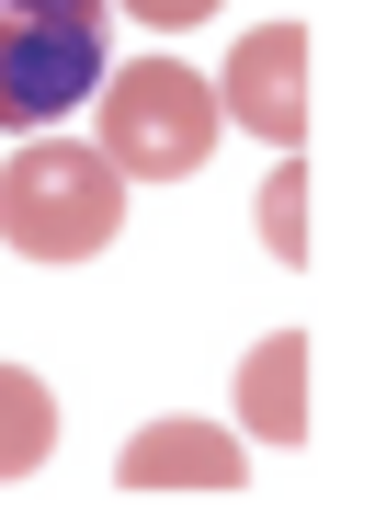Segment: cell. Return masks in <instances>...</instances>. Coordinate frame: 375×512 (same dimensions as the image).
Returning <instances> with one entry per match:
<instances>
[{
	"mask_svg": "<svg viewBox=\"0 0 375 512\" xmlns=\"http://www.w3.org/2000/svg\"><path fill=\"white\" fill-rule=\"evenodd\" d=\"M46 444H57V399H46V376L0 365V478H35Z\"/></svg>",
	"mask_w": 375,
	"mask_h": 512,
	"instance_id": "cell-7",
	"label": "cell"
},
{
	"mask_svg": "<svg viewBox=\"0 0 375 512\" xmlns=\"http://www.w3.org/2000/svg\"><path fill=\"white\" fill-rule=\"evenodd\" d=\"M125 228V171L80 137H23V160L0 171V239L23 262H91Z\"/></svg>",
	"mask_w": 375,
	"mask_h": 512,
	"instance_id": "cell-1",
	"label": "cell"
},
{
	"mask_svg": "<svg viewBox=\"0 0 375 512\" xmlns=\"http://www.w3.org/2000/svg\"><path fill=\"white\" fill-rule=\"evenodd\" d=\"M114 478L137 501H160V490H216V501H228V490H250V456L216 433V421H148V433L125 444Z\"/></svg>",
	"mask_w": 375,
	"mask_h": 512,
	"instance_id": "cell-5",
	"label": "cell"
},
{
	"mask_svg": "<svg viewBox=\"0 0 375 512\" xmlns=\"http://www.w3.org/2000/svg\"><path fill=\"white\" fill-rule=\"evenodd\" d=\"M114 12H137V23H160V35H182V23H205L216 0H114Z\"/></svg>",
	"mask_w": 375,
	"mask_h": 512,
	"instance_id": "cell-9",
	"label": "cell"
},
{
	"mask_svg": "<svg viewBox=\"0 0 375 512\" xmlns=\"http://www.w3.org/2000/svg\"><path fill=\"white\" fill-rule=\"evenodd\" d=\"M103 12L114 0H0V126L46 137L80 92H103Z\"/></svg>",
	"mask_w": 375,
	"mask_h": 512,
	"instance_id": "cell-2",
	"label": "cell"
},
{
	"mask_svg": "<svg viewBox=\"0 0 375 512\" xmlns=\"http://www.w3.org/2000/svg\"><path fill=\"white\" fill-rule=\"evenodd\" d=\"M239 421L262 444H307V330H273L239 365Z\"/></svg>",
	"mask_w": 375,
	"mask_h": 512,
	"instance_id": "cell-6",
	"label": "cell"
},
{
	"mask_svg": "<svg viewBox=\"0 0 375 512\" xmlns=\"http://www.w3.org/2000/svg\"><path fill=\"white\" fill-rule=\"evenodd\" d=\"M262 239H273L285 262H307V171H296V160L262 183Z\"/></svg>",
	"mask_w": 375,
	"mask_h": 512,
	"instance_id": "cell-8",
	"label": "cell"
},
{
	"mask_svg": "<svg viewBox=\"0 0 375 512\" xmlns=\"http://www.w3.org/2000/svg\"><path fill=\"white\" fill-rule=\"evenodd\" d=\"M216 114H239L250 137L296 148V137H307V23H262V35H239Z\"/></svg>",
	"mask_w": 375,
	"mask_h": 512,
	"instance_id": "cell-4",
	"label": "cell"
},
{
	"mask_svg": "<svg viewBox=\"0 0 375 512\" xmlns=\"http://www.w3.org/2000/svg\"><path fill=\"white\" fill-rule=\"evenodd\" d=\"M216 148V80H194L182 57H137L103 69V160L125 183H182Z\"/></svg>",
	"mask_w": 375,
	"mask_h": 512,
	"instance_id": "cell-3",
	"label": "cell"
}]
</instances>
